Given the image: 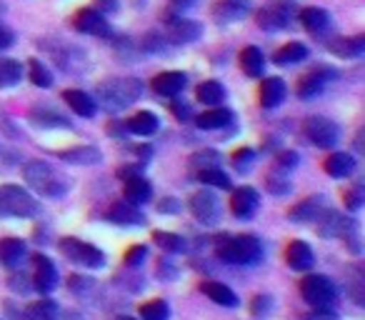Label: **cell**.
I'll use <instances>...</instances> for the list:
<instances>
[{
  "instance_id": "obj_2",
  "label": "cell",
  "mask_w": 365,
  "mask_h": 320,
  "mask_svg": "<svg viewBox=\"0 0 365 320\" xmlns=\"http://www.w3.org/2000/svg\"><path fill=\"white\" fill-rule=\"evenodd\" d=\"M23 178L31 185L36 193L46 195V198H61L66 193V180L56 173L53 165H48L46 160H31L23 168Z\"/></svg>"
},
{
  "instance_id": "obj_21",
  "label": "cell",
  "mask_w": 365,
  "mask_h": 320,
  "mask_svg": "<svg viewBox=\"0 0 365 320\" xmlns=\"http://www.w3.org/2000/svg\"><path fill=\"white\" fill-rule=\"evenodd\" d=\"M200 290H203L213 303L223 305V308H235V305H238V295H235L228 285L218 283V280H205V283H200Z\"/></svg>"
},
{
  "instance_id": "obj_17",
  "label": "cell",
  "mask_w": 365,
  "mask_h": 320,
  "mask_svg": "<svg viewBox=\"0 0 365 320\" xmlns=\"http://www.w3.org/2000/svg\"><path fill=\"white\" fill-rule=\"evenodd\" d=\"M285 260L293 270H308L313 268L315 263V255H313V248L303 240H293V243L285 248Z\"/></svg>"
},
{
  "instance_id": "obj_52",
  "label": "cell",
  "mask_w": 365,
  "mask_h": 320,
  "mask_svg": "<svg viewBox=\"0 0 365 320\" xmlns=\"http://www.w3.org/2000/svg\"><path fill=\"white\" fill-rule=\"evenodd\" d=\"M96 6L101 8V11H115L118 3L115 0H96Z\"/></svg>"
},
{
  "instance_id": "obj_11",
  "label": "cell",
  "mask_w": 365,
  "mask_h": 320,
  "mask_svg": "<svg viewBox=\"0 0 365 320\" xmlns=\"http://www.w3.org/2000/svg\"><path fill=\"white\" fill-rule=\"evenodd\" d=\"M106 218L110 220L113 225H140L143 223V213L130 200H115V203L108 208Z\"/></svg>"
},
{
  "instance_id": "obj_39",
  "label": "cell",
  "mask_w": 365,
  "mask_h": 320,
  "mask_svg": "<svg viewBox=\"0 0 365 320\" xmlns=\"http://www.w3.org/2000/svg\"><path fill=\"white\" fill-rule=\"evenodd\" d=\"M195 178L205 185H215V188H230V178L220 168H203L195 173Z\"/></svg>"
},
{
  "instance_id": "obj_36",
  "label": "cell",
  "mask_w": 365,
  "mask_h": 320,
  "mask_svg": "<svg viewBox=\"0 0 365 320\" xmlns=\"http://www.w3.org/2000/svg\"><path fill=\"white\" fill-rule=\"evenodd\" d=\"M153 240H155V243L160 245L165 253H182V250H185V240H182L180 235H175V233L155 230V233H153Z\"/></svg>"
},
{
  "instance_id": "obj_20",
  "label": "cell",
  "mask_w": 365,
  "mask_h": 320,
  "mask_svg": "<svg viewBox=\"0 0 365 320\" xmlns=\"http://www.w3.org/2000/svg\"><path fill=\"white\" fill-rule=\"evenodd\" d=\"M245 13H248V0H220L213 8V16L218 23H235Z\"/></svg>"
},
{
  "instance_id": "obj_48",
  "label": "cell",
  "mask_w": 365,
  "mask_h": 320,
  "mask_svg": "<svg viewBox=\"0 0 365 320\" xmlns=\"http://www.w3.org/2000/svg\"><path fill=\"white\" fill-rule=\"evenodd\" d=\"M305 320H338V315L330 308H313V313L305 315Z\"/></svg>"
},
{
  "instance_id": "obj_45",
  "label": "cell",
  "mask_w": 365,
  "mask_h": 320,
  "mask_svg": "<svg viewBox=\"0 0 365 320\" xmlns=\"http://www.w3.org/2000/svg\"><path fill=\"white\" fill-rule=\"evenodd\" d=\"M345 205H348L350 210H358L360 205H363V190L360 188H353L345 193Z\"/></svg>"
},
{
  "instance_id": "obj_9",
  "label": "cell",
  "mask_w": 365,
  "mask_h": 320,
  "mask_svg": "<svg viewBox=\"0 0 365 320\" xmlns=\"http://www.w3.org/2000/svg\"><path fill=\"white\" fill-rule=\"evenodd\" d=\"M185 86H188V78H185V73H180V71L160 73V76L153 81V91L163 98H178Z\"/></svg>"
},
{
  "instance_id": "obj_13",
  "label": "cell",
  "mask_w": 365,
  "mask_h": 320,
  "mask_svg": "<svg viewBox=\"0 0 365 320\" xmlns=\"http://www.w3.org/2000/svg\"><path fill=\"white\" fill-rule=\"evenodd\" d=\"M258 208V193L250 185L233 190V198H230V210H233L235 218H250Z\"/></svg>"
},
{
  "instance_id": "obj_14",
  "label": "cell",
  "mask_w": 365,
  "mask_h": 320,
  "mask_svg": "<svg viewBox=\"0 0 365 320\" xmlns=\"http://www.w3.org/2000/svg\"><path fill=\"white\" fill-rule=\"evenodd\" d=\"M76 28L81 33H88V36H108V21L101 11L96 8H88V11H81L76 16Z\"/></svg>"
},
{
  "instance_id": "obj_51",
  "label": "cell",
  "mask_w": 365,
  "mask_h": 320,
  "mask_svg": "<svg viewBox=\"0 0 365 320\" xmlns=\"http://www.w3.org/2000/svg\"><path fill=\"white\" fill-rule=\"evenodd\" d=\"M158 210H160V213H175V210H178L175 198H165L160 205H158Z\"/></svg>"
},
{
  "instance_id": "obj_16",
  "label": "cell",
  "mask_w": 365,
  "mask_h": 320,
  "mask_svg": "<svg viewBox=\"0 0 365 320\" xmlns=\"http://www.w3.org/2000/svg\"><path fill=\"white\" fill-rule=\"evenodd\" d=\"M168 36L173 43H193L200 38V26L185 18H168Z\"/></svg>"
},
{
  "instance_id": "obj_30",
  "label": "cell",
  "mask_w": 365,
  "mask_h": 320,
  "mask_svg": "<svg viewBox=\"0 0 365 320\" xmlns=\"http://www.w3.org/2000/svg\"><path fill=\"white\" fill-rule=\"evenodd\" d=\"M128 130L133 133V135H153V133L158 130V118L153 115V113H138V115H133L130 120H128Z\"/></svg>"
},
{
  "instance_id": "obj_40",
  "label": "cell",
  "mask_w": 365,
  "mask_h": 320,
  "mask_svg": "<svg viewBox=\"0 0 365 320\" xmlns=\"http://www.w3.org/2000/svg\"><path fill=\"white\" fill-rule=\"evenodd\" d=\"M28 73H31V81L36 83L38 88H51L53 86L51 71H48V68L43 66L41 61H36V58H33V61L28 63Z\"/></svg>"
},
{
  "instance_id": "obj_32",
  "label": "cell",
  "mask_w": 365,
  "mask_h": 320,
  "mask_svg": "<svg viewBox=\"0 0 365 320\" xmlns=\"http://www.w3.org/2000/svg\"><path fill=\"white\" fill-rule=\"evenodd\" d=\"M23 78V66L11 58H0V88H13L18 86Z\"/></svg>"
},
{
  "instance_id": "obj_43",
  "label": "cell",
  "mask_w": 365,
  "mask_h": 320,
  "mask_svg": "<svg viewBox=\"0 0 365 320\" xmlns=\"http://www.w3.org/2000/svg\"><path fill=\"white\" fill-rule=\"evenodd\" d=\"M253 160H255V153L250 150V148H240V150L233 155V165L238 173H245V170L253 168Z\"/></svg>"
},
{
  "instance_id": "obj_15",
  "label": "cell",
  "mask_w": 365,
  "mask_h": 320,
  "mask_svg": "<svg viewBox=\"0 0 365 320\" xmlns=\"http://www.w3.org/2000/svg\"><path fill=\"white\" fill-rule=\"evenodd\" d=\"M330 76H333V73L325 71V68H318V71L303 76V78H300V83H298V96L303 98V100H310V98L320 96V93L325 91V86H328Z\"/></svg>"
},
{
  "instance_id": "obj_47",
  "label": "cell",
  "mask_w": 365,
  "mask_h": 320,
  "mask_svg": "<svg viewBox=\"0 0 365 320\" xmlns=\"http://www.w3.org/2000/svg\"><path fill=\"white\" fill-rule=\"evenodd\" d=\"M143 48H145V51H150V53L165 51V38H160V36H148L145 43H143Z\"/></svg>"
},
{
  "instance_id": "obj_12",
  "label": "cell",
  "mask_w": 365,
  "mask_h": 320,
  "mask_svg": "<svg viewBox=\"0 0 365 320\" xmlns=\"http://www.w3.org/2000/svg\"><path fill=\"white\" fill-rule=\"evenodd\" d=\"M123 193H125V198L130 200V203L140 205V203H148V200H150L153 185L148 183L143 175L128 173V175H123Z\"/></svg>"
},
{
  "instance_id": "obj_33",
  "label": "cell",
  "mask_w": 365,
  "mask_h": 320,
  "mask_svg": "<svg viewBox=\"0 0 365 320\" xmlns=\"http://www.w3.org/2000/svg\"><path fill=\"white\" fill-rule=\"evenodd\" d=\"M305 58H308V48L300 46V43H288V46H283L275 53V63L278 66H295V63L305 61Z\"/></svg>"
},
{
  "instance_id": "obj_19",
  "label": "cell",
  "mask_w": 365,
  "mask_h": 320,
  "mask_svg": "<svg viewBox=\"0 0 365 320\" xmlns=\"http://www.w3.org/2000/svg\"><path fill=\"white\" fill-rule=\"evenodd\" d=\"M28 248L21 238H3L0 240V263L6 268H18L26 260Z\"/></svg>"
},
{
  "instance_id": "obj_6",
  "label": "cell",
  "mask_w": 365,
  "mask_h": 320,
  "mask_svg": "<svg viewBox=\"0 0 365 320\" xmlns=\"http://www.w3.org/2000/svg\"><path fill=\"white\" fill-rule=\"evenodd\" d=\"M61 253L66 255L71 263L86 265V268H103L106 265V255L91 243H83L78 238H63L61 240Z\"/></svg>"
},
{
  "instance_id": "obj_22",
  "label": "cell",
  "mask_w": 365,
  "mask_h": 320,
  "mask_svg": "<svg viewBox=\"0 0 365 320\" xmlns=\"http://www.w3.org/2000/svg\"><path fill=\"white\" fill-rule=\"evenodd\" d=\"M285 98V83L280 78H265L260 83V105L263 108H278Z\"/></svg>"
},
{
  "instance_id": "obj_49",
  "label": "cell",
  "mask_w": 365,
  "mask_h": 320,
  "mask_svg": "<svg viewBox=\"0 0 365 320\" xmlns=\"http://www.w3.org/2000/svg\"><path fill=\"white\" fill-rule=\"evenodd\" d=\"M268 308H270V298H268V295H255V298H253V313L255 315H263Z\"/></svg>"
},
{
  "instance_id": "obj_38",
  "label": "cell",
  "mask_w": 365,
  "mask_h": 320,
  "mask_svg": "<svg viewBox=\"0 0 365 320\" xmlns=\"http://www.w3.org/2000/svg\"><path fill=\"white\" fill-rule=\"evenodd\" d=\"M333 51L338 53V56H363L365 51V38L363 36H355V38H345V41L340 43H333Z\"/></svg>"
},
{
  "instance_id": "obj_28",
  "label": "cell",
  "mask_w": 365,
  "mask_h": 320,
  "mask_svg": "<svg viewBox=\"0 0 365 320\" xmlns=\"http://www.w3.org/2000/svg\"><path fill=\"white\" fill-rule=\"evenodd\" d=\"M300 23H303L305 31L320 33L330 26V16L323 11V8H305V11L300 13Z\"/></svg>"
},
{
  "instance_id": "obj_42",
  "label": "cell",
  "mask_w": 365,
  "mask_h": 320,
  "mask_svg": "<svg viewBox=\"0 0 365 320\" xmlns=\"http://www.w3.org/2000/svg\"><path fill=\"white\" fill-rule=\"evenodd\" d=\"M265 185H268V190H270V193H275V195H285L290 190V183L285 180V173H283V170H278V168H275L273 173L265 178Z\"/></svg>"
},
{
  "instance_id": "obj_29",
  "label": "cell",
  "mask_w": 365,
  "mask_h": 320,
  "mask_svg": "<svg viewBox=\"0 0 365 320\" xmlns=\"http://www.w3.org/2000/svg\"><path fill=\"white\" fill-rule=\"evenodd\" d=\"M263 66H265V58L263 53L258 51V48H245L243 53H240V68L245 71V76L250 78H258L260 73H263Z\"/></svg>"
},
{
  "instance_id": "obj_41",
  "label": "cell",
  "mask_w": 365,
  "mask_h": 320,
  "mask_svg": "<svg viewBox=\"0 0 365 320\" xmlns=\"http://www.w3.org/2000/svg\"><path fill=\"white\" fill-rule=\"evenodd\" d=\"M220 163V155L215 150H203V153H195L193 158H190V165L195 168V173L203 168H218Z\"/></svg>"
},
{
  "instance_id": "obj_46",
  "label": "cell",
  "mask_w": 365,
  "mask_h": 320,
  "mask_svg": "<svg viewBox=\"0 0 365 320\" xmlns=\"http://www.w3.org/2000/svg\"><path fill=\"white\" fill-rule=\"evenodd\" d=\"M295 165H298V155H295V153H283V155L278 158V163H275V168L278 170H290V168H295Z\"/></svg>"
},
{
  "instance_id": "obj_31",
  "label": "cell",
  "mask_w": 365,
  "mask_h": 320,
  "mask_svg": "<svg viewBox=\"0 0 365 320\" xmlns=\"http://www.w3.org/2000/svg\"><path fill=\"white\" fill-rule=\"evenodd\" d=\"M233 118V113L225 110V108H213V110H205L203 115L198 118V128L203 130H218V128H225Z\"/></svg>"
},
{
  "instance_id": "obj_24",
  "label": "cell",
  "mask_w": 365,
  "mask_h": 320,
  "mask_svg": "<svg viewBox=\"0 0 365 320\" xmlns=\"http://www.w3.org/2000/svg\"><path fill=\"white\" fill-rule=\"evenodd\" d=\"M63 100L68 103V108H71L76 115H81V118H93V115H96V100H93L88 93L66 91V93H63Z\"/></svg>"
},
{
  "instance_id": "obj_50",
  "label": "cell",
  "mask_w": 365,
  "mask_h": 320,
  "mask_svg": "<svg viewBox=\"0 0 365 320\" xmlns=\"http://www.w3.org/2000/svg\"><path fill=\"white\" fill-rule=\"evenodd\" d=\"M11 46H13V33L6 31V28H0V51H6Z\"/></svg>"
},
{
  "instance_id": "obj_8",
  "label": "cell",
  "mask_w": 365,
  "mask_h": 320,
  "mask_svg": "<svg viewBox=\"0 0 365 320\" xmlns=\"http://www.w3.org/2000/svg\"><path fill=\"white\" fill-rule=\"evenodd\" d=\"M56 285H58V270L53 265V260L46 258V255H36L33 258V288L46 295L51 290H56Z\"/></svg>"
},
{
  "instance_id": "obj_25",
  "label": "cell",
  "mask_w": 365,
  "mask_h": 320,
  "mask_svg": "<svg viewBox=\"0 0 365 320\" xmlns=\"http://www.w3.org/2000/svg\"><path fill=\"white\" fill-rule=\"evenodd\" d=\"M320 213H323L320 198H308V200H303V203L293 205L288 218L293 220V223H313V220L320 218Z\"/></svg>"
},
{
  "instance_id": "obj_54",
  "label": "cell",
  "mask_w": 365,
  "mask_h": 320,
  "mask_svg": "<svg viewBox=\"0 0 365 320\" xmlns=\"http://www.w3.org/2000/svg\"><path fill=\"white\" fill-rule=\"evenodd\" d=\"M113 320H135V318H130V315H115Z\"/></svg>"
},
{
  "instance_id": "obj_23",
  "label": "cell",
  "mask_w": 365,
  "mask_h": 320,
  "mask_svg": "<svg viewBox=\"0 0 365 320\" xmlns=\"http://www.w3.org/2000/svg\"><path fill=\"white\" fill-rule=\"evenodd\" d=\"M323 168H325V173L333 175V178H348L355 170V158L348 155V153H333V155L325 158Z\"/></svg>"
},
{
  "instance_id": "obj_37",
  "label": "cell",
  "mask_w": 365,
  "mask_h": 320,
  "mask_svg": "<svg viewBox=\"0 0 365 320\" xmlns=\"http://www.w3.org/2000/svg\"><path fill=\"white\" fill-rule=\"evenodd\" d=\"M168 315H170V308H168V303L160 298L140 305V320H168Z\"/></svg>"
},
{
  "instance_id": "obj_53",
  "label": "cell",
  "mask_w": 365,
  "mask_h": 320,
  "mask_svg": "<svg viewBox=\"0 0 365 320\" xmlns=\"http://www.w3.org/2000/svg\"><path fill=\"white\" fill-rule=\"evenodd\" d=\"M178 6H193V0H175Z\"/></svg>"
},
{
  "instance_id": "obj_27",
  "label": "cell",
  "mask_w": 365,
  "mask_h": 320,
  "mask_svg": "<svg viewBox=\"0 0 365 320\" xmlns=\"http://www.w3.org/2000/svg\"><path fill=\"white\" fill-rule=\"evenodd\" d=\"M21 320H58V305L53 300H36L23 310Z\"/></svg>"
},
{
  "instance_id": "obj_44",
  "label": "cell",
  "mask_w": 365,
  "mask_h": 320,
  "mask_svg": "<svg viewBox=\"0 0 365 320\" xmlns=\"http://www.w3.org/2000/svg\"><path fill=\"white\" fill-rule=\"evenodd\" d=\"M145 258H148V248H145V245H133L123 260H125V265H130V268H138L140 263H145Z\"/></svg>"
},
{
  "instance_id": "obj_26",
  "label": "cell",
  "mask_w": 365,
  "mask_h": 320,
  "mask_svg": "<svg viewBox=\"0 0 365 320\" xmlns=\"http://www.w3.org/2000/svg\"><path fill=\"white\" fill-rule=\"evenodd\" d=\"M61 158L66 163H73V165H96V163H101V150L93 145H81V148H71V150L61 153Z\"/></svg>"
},
{
  "instance_id": "obj_7",
  "label": "cell",
  "mask_w": 365,
  "mask_h": 320,
  "mask_svg": "<svg viewBox=\"0 0 365 320\" xmlns=\"http://www.w3.org/2000/svg\"><path fill=\"white\" fill-rule=\"evenodd\" d=\"M303 130L308 135V140L318 148H333L340 138L338 125L333 120H328V118H308Z\"/></svg>"
},
{
  "instance_id": "obj_3",
  "label": "cell",
  "mask_w": 365,
  "mask_h": 320,
  "mask_svg": "<svg viewBox=\"0 0 365 320\" xmlns=\"http://www.w3.org/2000/svg\"><path fill=\"white\" fill-rule=\"evenodd\" d=\"M143 93V86L135 78H113L98 86V98L106 103L110 110H120V108L130 105L133 100H138Z\"/></svg>"
},
{
  "instance_id": "obj_4",
  "label": "cell",
  "mask_w": 365,
  "mask_h": 320,
  "mask_svg": "<svg viewBox=\"0 0 365 320\" xmlns=\"http://www.w3.org/2000/svg\"><path fill=\"white\" fill-rule=\"evenodd\" d=\"M38 200L21 185H0V215L3 218H33Z\"/></svg>"
},
{
  "instance_id": "obj_34",
  "label": "cell",
  "mask_w": 365,
  "mask_h": 320,
  "mask_svg": "<svg viewBox=\"0 0 365 320\" xmlns=\"http://www.w3.org/2000/svg\"><path fill=\"white\" fill-rule=\"evenodd\" d=\"M195 98H198L200 103H205V105H218V103L225 98V91H223V86H220L218 81H205V83H200V86H198Z\"/></svg>"
},
{
  "instance_id": "obj_18",
  "label": "cell",
  "mask_w": 365,
  "mask_h": 320,
  "mask_svg": "<svg viewBox=\"0 0 365 320\" xmlns=\"http://www.w3.org/2000/svg\"><path fill=\"white\" fill-rule=\"evenodd\" d=\"M190 213L200 220V223H213L215 213H218V203H215V195L208 190H200L190 198Z\"/></svg>"
},
{
  "instance_id": "obj_5",
  "label": "cell",
  "mask_w": 365,
  "mask_h": 320,
  "mask_svg": "<svg viewBox=\"0 0 365 320\" xmlns=\"http://www.w3.org/2000/svg\"><path fill=\"white\" fill-rule=\"evenodd\" d=\"M300 295L310 308H330L338 298V290L325 275H305L300 280Z\"/></svg>"
},
{
  "instance_id": "obj_1",
  "label": "cell",
  "mask_w": 365,
  "mask_h": 320,
  "mask_svg": "<svg viewBox=\"0 0 365 320\" xmlns=\"http://www.w3.org/2000/svg\"><path fill=\"white\" fill-rule=\"evenodd\" d=\"M215 255L230 265H255L263 255V245L255 235H235L220 240Z\"/></svg>"
},
{
  "instance_id": "obj_10",
  "label": "cell",
  "mask_w": 365,
  "mask_h": 320,
  "mask_svg": "<svg viewBox=\"0 0 365 320\" xmlns=\"http://www.w3.org/2000/svg\"><path fill=\"white\" fill-rule=\"evenodd\" d=\"M288 18H290V3H275V6H268L263 11H258V26L263 31H283L288 28Z\"/></svg>"
},
{
  "instance_id": "obj_35",
  "label": "cell",
  "mask_w": 365,
  "mask_h": 320,
  "mask_svg": "<svg viewBox=\"0 0 365 320\" xmlns=\"http://www.w3.org/2000/svg\"><path fill=\"white\" fill-rule=\"evenodd\" d=\"M31 120H33V125H38V128H68V123L63 120L58 113L46 110V108H36V110L31 113Z\"/></svg>"
}]
</instances>
